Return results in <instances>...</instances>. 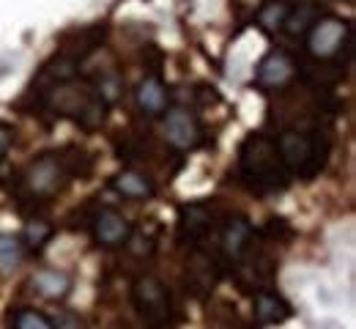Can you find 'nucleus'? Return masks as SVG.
Returning a JSON list of instances; mask_svg holds the SVG:
<instances>
[{
    "instance_id": "nucleus-7",
    "label": "nucleus",
    "mask_w": 356,
    "mask_h": 329,
    "mask_svg": "<svg viewBox=\"0 0 356 329\" xmlns=\"http://www.w3.org/2000/svg\"><path fill=\"white\" fill-rule=\"evenodd\" d=\"M165 141L170 143L176 151H192L203 141V129L197 118L181 107H173L165 113Z\"/></svg>"
},
{
    "instance_id": "nucleus-14",
    "label": "nucleus",
    "mask_w": 356,
    "mask_h": 329,
    "mask_svg": "<svg viewBox=\"0 0 356 329\" xmlns=\"http://www.w3.org/2000/svg\"><path fill=\"white\" fill-rule=\"evenodd\" d=\"M31 285L47 299H63L72 291V278L66 272H58V269H42L31 278Z\"/></svg>"
},
{
    "instance_id": "nucleus-17",
    "label": "nucleus",
    "mask_w": 356,
    "mask_h": 329,
    "mask_svg": "<svg viewBox=\"0 0 356 329\" xmlns=\"http://www.w3.org/2000/svg\"><path fill=\"white\" fill-rule=\"evenodd\" d=\"M22 255H25V247L17 236L0 234V272L3 275H11L14 269H19Z\"/></svg>"
},
{
    "instance_id": "nucleus-23",
    "label": "nucleus",
    "mask_w": 356,
    "mask_h": 329,
    "mask_svg": "<svg viewBox=\"0 0 356 329\" xmlns=\"http://www.w3.org/2000/svg\"><path fill=\"white\" fill-rule=\"evenodd\" d=\"M8 145H11V127L8 124H0V162L8 154Z\"/></svg>"
},
{
    "instance_id": "nucleus-16",
    "label": "nucleus",
    "mask_w": 356,
    "mask_h": 329,
    "mask_svg": "<svg viewBox=\"0 0 356 329\" xmlns=\"http://www.w3.org/2000/svg\"><path fill=\"white\" fill-rule=\"evenodd\" d=\"M318 19H321V14H318V8H315L312 3H299V8H291V11H288V19H285L282 28H285L291 36H299V33H307Z\"/></svg>"
},
{
    "instance_id": "nucleus-5",
    "label": "nucleus",
    "mask_w": 356,
    "mask_h": 329,
    "mask_svg": "<svg viewBox=\"0 0 356 329\" xmlns=\"http://www.w3.org/2000/svg\"><path fill=\"white\" fill-rule=\"evenodd\" d=\"M348 39H351V28L346 19L321 17L307 31V49H310L312 58L329 61L343 49V45H348Z\"/></svg>"
},
{
    "instance_id": "nucleus-3",
    "label": "nucleus",
    "mask_w": 356,
    "mask_h": 329,
    "mask_svg": "<svg viewBox=\"0 0 356 329\" xmlns=\"http://www.w3.org/2000/svg\"><path fill=\"white\" fill-rule=\"evenodd\" d=\"M47 104L52 110H58L60 115H74L83 127H99L104 121V102L93 94L86 86H69V83H58L49 94H47Z\"/></svg>"
},
{
    "instance_id": "nucleus-1",
    "label": "nucleus",
    "mask_w": 356,
    "mask_h": 329,
    "mask_svg": "<svg viewBox=\"0 0 356 329\" xmlns=\"http://www.w3.org/2000/svg\"><path fill=\"white\" fill-rule=\"evenodd\" d=\"M238 168L241 176L247 182V187L255 192H277V189L288 187L291 173L285 170L277 141H271L266 135H250L241 145V157H238Z\"/></svg>"
},
{
    "instance_id": "nucleus-12",
    "label": "nucleus",
    "mask_w": 356,
    "mask_h": 329,
    "mask_svg": "<svg viewBox=\"0 0 356 329\" xmlns=\"http://www.w3.org/2000/svg\"><path fill=\"white\" fill-rule=\"evenodd\" d=\"M252 244V225L244 217H236L222 231V252L227 261H241Z\"/></svg>"
},
{
    "instance_id": "nucleus-19",
    "label": "nucleus",
    "mask_w": 356,
    "mask_h": 329,
    "mask_svg": "<svg viewBox=\"0 0 356 329\" xmlns=\"http://www.w3.org/2000/svg\"><path fill=\"white\" fill-rule=\"evenodd\" d=\"M49 236H52V225L44 223V220H33V223H28L25 225V231H22V247H31V250H39V247H44L47 241H49Z\"/></svg>"
},
{
    "instance_id": "nucleus-2",
    "label": "nucleus",
    "mask_w": 356,
    "mask_h": 329,
    "mask_svg": "<svg viewBox=\"0 0 356 329\" xmlns=\"http://www.w3.org/2000/svg\"><path fill=\"white\" fill-rule=\"evenodd\" d=\"M277 151L285 170L302 179H312L326 162V145L305 132H282L277 141Z\"/></svg>"
},
{
    "instance_id": "nucleus-18",
    "label": "nucleus",
    "mask_w": 356,
    "mask_h": 329,
    "mask_svg": "<svg viewBox=\"0 0 356 329\" xmlns=\"http://www.w3.org/2000/svg\"><path fill=\"white\" fill-rule=\"evenodd\" d=\"M288 11H291V6H288L285 0H268L266 6L258 11V25H261L266 33H277V31L285 25Z\"/></svg>"
},
{
    "instance_id": "nucleus-15",
    "label": "nucleus",
    "mask_w": 356,
    "mask_h": 329,
    "mask_svg": "<svg viewBox=\"0 0 356 329\" xmlns=\"http://www.w3.org/2000/svg\"><path fill=\"white\" fill-rule=\"evenodd\" d=\"M255 316L261 324H282L291 319V307L285 299H280L271 291H261L255 299Z\"/></svg>"
},
{
    "instance_id": "nucleus-13",
    "label": "nucleus",
    "mask_w": 356,
    "mask_h": 329,
    "mask_svg": "<svg viewBox=\"0 0 356 329\" xmlns=\"http://www.w3.org/2000/svg\"><path fill=\"white\" fill-rule=\"evenodd\" d=\"M113 187L118 189L124 198H132V200H145V198H154V179L145 176V173H137V170H124L113 179Z\"/></svg>"
},
{
    "instance_id": "nucleus-21",
    "label": "nucleus",
    "mask_w": 356,
    "mask_h": 329,
    "mask_svg": "<svg viewBox=\"0 0 356 329\" xmlns=\"http://www.w3.org/2000/svg\"><path fill=\"white\" fill-rule=\"evenodd\" d=\"M96 94H99V99H102L104 104H113V102L118 99V94H121V77H118V74H107V77H102Z\"/></svg>"
},
{
    "instance_id": "nucleus-20",
    "label": "nucleus",
    "mask_w": 356,
    "mask_h": 329,
    "mask_svg": "<svg viewBox=\"0 0 356 329\" xmlns=\"http://www.w3.org/2000/svg\"><path fill=\"white\" fill-rule=\"evenodd\" d=\"M14 329H55V327H52V321L47 316L31 310V307H22L14 316Z\"/></svg>"
},
{
    "instance_id": "nucleus-6",
    "label": "nucleus",
    "mask_w": 356,
    "mask_h": 329,
    "mask_svg": "<svg viewBox=\"0 0 356 329\" xmlns=\"http://www.w3.org/2000/svg\"><path fill=\"white\" fill-rule=\"evenodd\" d=\"M66 179V170H63V162L55 157V154H44L42 159H36L28 170H25V192L31 198H49L55 195L60 184Z\"/></svg>"
},
{
    "instance_id": "nucleus-22",
    "label": "nucleus",
    "mask_w": 356,
    "mask_h": 329,
    "mask_svg": "<svg viewBox=\"0 0 356 329\" xmlns=\"http://www.w3.org/2000/svg\"><path fill=\"white\" fill-rule=\"evenodd\" d=\"M129 250L132 252H137V255H151L156 247H154V239L151 236H145V234H129Z\"/></svg>"
},
{
    "instance_id": "nucleus-10",
    "label": "nucleus",
    "mask_w": 356,
    "mask_h": 329,
    "mask_svg": "<svg viewBox=\"0 0 356 329\" xmlns=\"http://www.w3.org/2000/svg\"><path fill=\"white\" fill-rule=\"evenodd\" d=\"M134 99H137V107L148 115V118H156V115H165L168 113V86L162 77L151 74L145 77L137 91H134Z\"/></svg>"
},
{
    "instance_id": "nucleus-11",
    "label": "nucleus",
    "mask_w": 356,
    "mask_h": 329,
    "mask_svg": "<svg viewBox=\"0 0 356 329\" xmlns=\"http://www.w3.org/2000/svg\"><path fill=\"white\" fill-rule=\"evenodd\" d=\"M211 228V209L206 203H189L181 209V217H178V234L184 241H197L200 236Z\"/></svg>"
},
{
    "instance_id": "nucleus-24",
    "label": "nucleus",
    "mask_w": 356,
    "mask_h": 329,
    "mask_svg": "<svg viewBox=\"0 0 356 329\" xmlns=\"http://www.w3.org/2000/svg\"><path fill=\"white\" fill-rule=\"evenodd\" d=\"M55 329H83L80 327V321L77 319H72V316H60V321L58 324H52Z\"/></svg>"
},
{
    "instance_id": "nucleus-8",
    "label": "nucleus",
    "mask_w": 356,
    "mask_h": 329,
    "mask_svg": "<svg viewBox=\"0 0 356 329\" xmlns=\"http://www.w3.org/2000/svg\"><path fill=\"white\" fill-rule=\"evenodd\" d=\"M90 228H93V239L102 247H121V244H127V239L132 234V225L115 209H102L93 217V225Z\"/></svg>"
},
{
    "instance_id": "nucleus-9",
    "label": "nucleus",
    "mask_w": 356,
    "mask_h": 329,
    "mask_svg": "<svg viewBox=\"0 0 356 329\" xmlns=\"http://www.w3.org/2000/svg\"><path fill=\"white\" fill-rule=\"evenodd\" d=\"M296 66L285 52H268L266 58L258 63V86L264 88H282L293 80Z\"/></svg>"
},
{
    "instance_id": "nucleus-4",
    "label": "nucleus",
    "mask_w": 356,
    "mask_h": 329,
    "mask_svg": "<svg viewBox=\"0 0 356 329\" xmlns=\"http://www.w3.org/2000/svg\"><path fill=\"white\" fill-rule=\"evenodd\" d=\"M132 299L143 324L148 329H162L170 321V294L162 280H156L151 275L140 278L134 282Z\"/></svg>"
}]
</instances>
